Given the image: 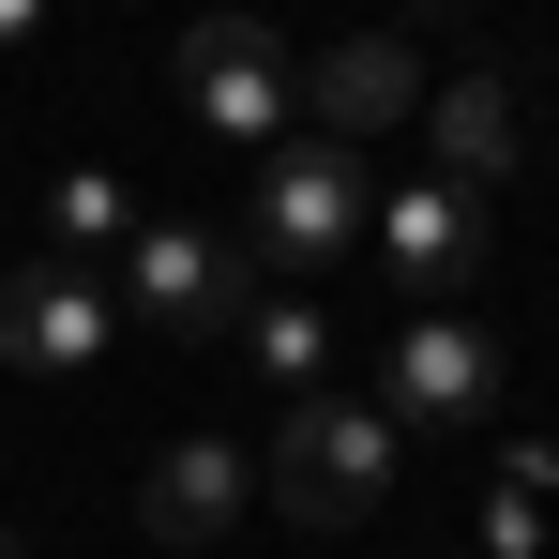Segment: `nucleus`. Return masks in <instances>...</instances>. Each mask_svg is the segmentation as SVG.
Here are the masks:
<instances>
[{
    "label": "nucleus",
    "mask_w": 559,
    "mask_h": 559,
    "mask_svg": "<svg viewBox=\"0 0 559 559\" xmlns=\"http://www.w3.org/2000/svg\"><path fill=\"white\" fill-rule=\"evenodd\" d=\"M364 227H378L364 152H333V136H273V152H258V197H242V258H273V273H333Z\"/></svg>",
    "instance_id": "nucleus-1"
},
{
    "label": "nucleus",
    "mask_w": 559,
    "mask_h": 559,
    "mask_svg": "<svg viewBox=\"0 0 559 559\" xmlns=\"http://www.w3.org/2000/svg\"><path fill=\"white\" fill-rule=\"evenodd\" d=\"M393 454H408V439H393L378 408H348V393H302L258 484H273V514H287V530H364L378 499H393Z\"/></svg>",
    "instance_id": "nucleus-2"
},
{
    "label": "nucleus",
    "mask_w": 559,
    "mask_h": 559,
    "mask_svg": "<svg viewBox=\"0 0 559 559\" xmlns=\"http://www.w3.org/2000/svg\"><path fill=\"white\" fill-rule=\"evenodd\" d=\"M121 302H136L152 333H182V348H227V333L258 318V258H242L227 227H182V212H152V227L121 242Z\"/></svg>",
    "instance_id": "nucleus-3"
},
{
    "label": "nucleus",
    "mask_w": 559,
    "mask_h": 559,
    "mask_svg": "<svg viewBox=\"0 0 559 559\" xmlns=\"http://www.w3.org/2000/svg\"><path fill=\"white\" fill-rule=\"evenodd\" d=\"M167 92H182V121L242 136V152H273V121L302 106V76H287L273 15H197V31H182V61H167Z\"/></svg>",
    "instance_id": "nucleus-4"
},
{
    "label": "nucleus",
    "mask_w": 559,
    "mask_h": 559,
    "mask_svg": "<svg viewBox=\"0 0 559 559\" xmlns=\"http://www.w3.org/2000/svg\"><path fill=\"white\" fill-rule=\"evenodd\" d=\"M484 408H499V333L454 318V302L408 318V333H393V393H378V424H393V439H468Z\"/></svg>",
    "instance_id": "nucleus-5"
},
{
    "label": "nucleus",
    "mask_w": 559,
    "mask_h": 559,
    "mask_svg": "<svg viewBox=\"0 0 559 559\" xmlns=\"http://www.w3.org/2000/svg\"><path fill=\"white\" fill-rule=\"evenodd\" d=\"M106 333H121V302L92 273H61V258H31V273L0 287V364H31V378H92Z\"/></svg>",
    "instance_id": "nucleus-6"
},
{
    "label": "nucleus",
    "mask_w": 559,
    "mask_h": 559,
    "mask_svg": "<svg viewBox=\"0 0 559 559\" xmlns=\"http://www.w3.org/2000/svg\"><path fill=\"white\" fill-rule=\"evenodd\" d=\"M242 499H258V454H242V439H167L152 484H136L152 545H227V530H242Z\"/></svg>",
    "instance_id": "nucleus-7"
},
{
    "label": "nucleus",
    "mask_w": 559,
    "mask_h": 559,
    "mask_svg": "<svg viewBox=\"0 0 559 559\" xmlns=\"http://www.w3.org/2000/svg\"><path fill=\"white\" fill-rule=\"evenodd\" d=\"M302 106H318L333 152H364V136H393V121H424V61H408L393 31H348V46L302 76Z\"/></svg>",
    "instance_id": "nucleus-8"
},
{
    "label": "nucleus",
    "mask_w": 559,
    "mask_h": 559,
    "mask_svg": "<svg viewBox=\"0 0 559 559\" xmlns=\"http://www.w3.org/2000/svg\"><path fill=\"white\" fill-rule=\"evenodd\" d=\"M364 242L393 258V287H468V258H484V197H454V182H393Z\"/></svg>",
    "instance_id": "nucleus-9"
},
{
    "label": "nucleus",
    "mask_w": 559,
    "mask_h": 559,
    "mask_svg": "<svg viewBox=\"0 0 559 559\" xmlns=\"http://www.w3.org/2000/svg\"><path fill=\"white\" fill-rule=\"evenodd\" d=\"M424 136H439V182L484 197V182H514V76H454V92H424Z\"/></svg>",
    "instance_id": "nucleus-10"
},
{
    "label": "nucleus",
    "mask_w": 559,
    "mask_h": 559,
    "mask_svg": "<svg viewBox=\"0 0 559 559\" xmlns=\"http://www.w3.org/2000/svg\"><path fill=\"white\" fill-rule=\"evenodd\" d=\"M136 227H152V212H136V182H106V167H61V182H46V258H61V273H92L106 242H136Z\"/></svg>",
    "instance_id": "nucleus-11"
},
{
    "label": "nucleus",
    "mask_w": 559,
    "mask_h": 559,
    "mask_svg": "<svg viewBox=\"0 0 559 559\" xmlns=\"http://www.w3.org/2000/svg\"><path fill=\"white\" fill-rule=\"evenodd\" d=\"M545 484H559V454H545V439H514L499 484H484V559H545Z\"/></svg>",
    "instance_id": "nucleus-12"
},
{
    "label": "nucleus",
    "mask_w": 559,
    "mask_h": 559,
    "mask_svg": "<svg viewBox=\"0 0 559 559\" xmlns=\"http://www.w3.org/2000/svg\"><path fill=\"white\" fill-rule=\"evenodd\" d=\"M242 364H258V378H287V393H318V364H333L318 302H258V318H242Z\"/></svg>",
    "instance_id": "nucleus-13"
},
{
    "label": "nucleus",
    "mask_w": 559,
    "mask_h": 559,
    "mask_svg": "<svg viewBox=\"0 0 559 559\" xmlns=\"http://www.w3.org/2000/svg\"><path fill=\"white\" fill-rule=\"evenodd\" d=\"M0 46H31V0H0Z\"/></svg>",
    "instance_id": "nucleus-14"
},
{
    "label": "nucleus",
    "mask_w": 559,
    "mask_h": 559,
    "mask_svg": "<svg viewBox=\"0 0 559 559\" xmlns=\"http://www.w3.org/2000/svg\"><path fill=\"white\" fill-rule=\"evenodd\" d=\"M0 559H31V545H15V530H0Z\"/></svg>",
    "instance_id": "nucleus-15"
}]
</instances>
